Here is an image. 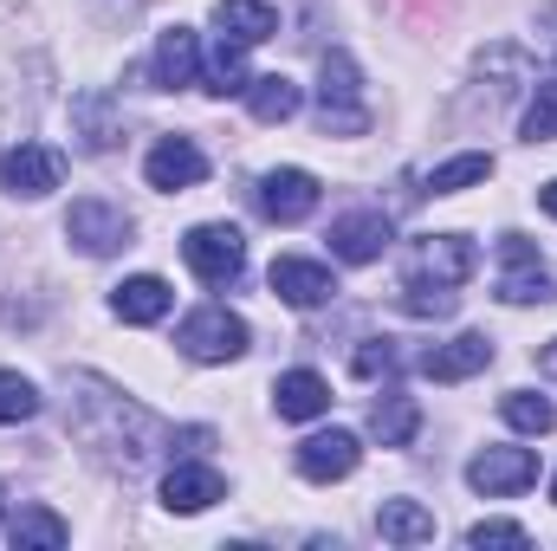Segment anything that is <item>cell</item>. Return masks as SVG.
<instances>
[{"instance_id":"obj_1","label":"cell","mask_w":557,"mask_h":551,"mask_svg":"<svg viewBox=\"0 0 557 551\" xmlns=\"http://www.w3.org/2000/svg\"><path fill=\"white\" fill-rule=\"evenodd\" d=\"M72 390H78V434H85V448L98 454V461H111V467H124V474H137L143 461H149V448L162 441V428L137 409V403H124L111 383H98V377H72Z\"/></svg>"},{"instance_id":"obj_2","label":"cell","mask_w":557,"mask_h":551,"mask_svg":"<svg viewBox=\"0 0 557 551\" xmlns=\"http://www.w3.org/2000/svg\"><path fill=\"white\" fill-rule=\"evenodd\" d=\"M318 124H324V137H363L370 131L363 72L350 52H324V65H318Z\"/></svg>"},{"instance_id":"obj_3","label":"cell","mask_w":557,"mask_h":551,"mask_svg":"<svg viewBox=\"0 0 557 551\" xmlns=\"http://www.w3.org/2000/svg\"><path fill=\"white\" fill-rule=\"evenodd\" d=\"M175 344H182L195 364H234V357H247L253 331H247V318H240V311H227V305H201V311H188V318H182Z\"/></svg>"},{"instance_id":"obj_4","label":"cell","mask_w":557,"mask_h":551,"mask_svg":"<svg viewBox=\"0 0 557 551\" xmlns=\"http://www.w3.org/2000/svg\"><path fill=\"white\" fill-rule=\"evenodd\" d=\"M182 260H188V273L201 285H234L247 273V234L227 228V221H201V228H188Z\"/></svg>"},{"instance_id":"obj_5","label":"cell","mask_w":557,"mask_h":551,"mask_svg":"<svg viewBox=\"0 0 557 551\" xmlns=\"http://www.w3.org/2000/svg\"><path fill=\"white\" fill-rule=\"evenodd\" d=\"M131 215L117 208V201H98V195H85V201H72V215H65V241L78 247V254H91V260H104V254H117V247H131Z\"/></svg>"},{"instance_id":"obj_6","label":"cell","mask_w":557,"mask_h":551,"mask_svg":"<svg viewBox=\"0 0 557 551\" xmlns=\"http://www.w3.org/2000/svg\"><path fill=\"white\" fill-rule=\"evenodd\" d=\"M499 260H506V273H499L506 305H552L557 298V273L539 260V247L525 234H499Z\"/></svg>"},{"instance_id":"obj_7","label":"cell","mask_w":557,"mask_h":551,"mask_svg":"<svg viewBox=\"0 0 557 551\" xmlns=\"http://www.w3.org/2000/svg\"><path fill=\"white\" fill-rule=\"evenodd\" d=\"M59 182H65V156H59L52 143H20V149L0 156V188L20 195V201H39V195H52Z\"/></svg>"},{"instance_id":"obj_8","label":"cell","mask_w":557,"mask_h":551,"mask_svg":"<svg viewBox=\"0 0 557 551\" xmlns=\"http://www.w3.org/2000/svg\"><path fill=\"white\" fill-rule=\"evenodd\" d=\"M539 480V454L532 448H480L467 461V487L486 493V500H506V493H525Z\"/></svg>"},{"instance_id":"obj_9","label":"cell","mask_w":557,"mask_h":551,"mask_svg":"<svg viewBox=\"0 0 557 551\" xmlns=\"http://www.w3.org/2000/svg\"><path fill=\"white\" fill-rule=\"evenodd\" d=\"M318 175L311 169H267L260 175V188H253V201H260V215L273 221V228H298L311 208H318Z\"/></svg>"},{"instance_id":"obj_10","label":"cell","mask_w":557,"mask_h":551,"mask_svg":"<svg viewBox=\"0 0 557 551\" xmlns=\"http://www.w3.org/2000/svg\"><path fill=\"white\" fill-rule=\"evenodd\" d=\"M389 234H396V228H389L383 208H357V215H337L324 241H331V254H337L344 267H370V260L389 254Z\"/></svg>"},{"instance_id":"obj_11","label":"cell","mask_w":557,"mask_h":551,"mask_svg":"<svg viewBox=\"0 0 557 551\" xmlns=\"http://www.w3.org/2000/svg\"><path fill=\"white\" fill-rule=\"evenodd\" d=\"M267 285H273L292 311H318V305H331V298H337L331 267H324V260H298V254H278L273 273H267Z\"/></svg>"},{"instance_id":"obj_12","label":"cell","mask_w":557,"mask_h":551,"mask_svg":"<svg viewBox=\"0 0 557 551\" xmlns=\"http://www.w3.org/2000/svg\"><path fill=\"white\" fill-rule=\"evenodd\" d=\"M357 461H363V441H357L350 428H324V434L298 441V474H305V480H318V487L350 480V474H357Z\"/></svg>"},{"instance_id":"obj_13","label":"cell","mask_w":557,"mask_h":551,"mask_svg":"<svg viewBox=\"0 0 557 551\" xmlns=\"http://www.w3.org/2000/svg\"><path fill=\"white\" fill-rule=\"evenodd\" d=\"M143 175H149V188H162V195H182V188L208 182V156H201V143H195V137H162L156 149H149Z\"/></svg>"},{"instance_id":"obj_14","label":"cell","mask_w":557,"mask_h":551,"mask_svg":"<svg viewBox=\"0 0 557 551\" xmlns=\"http://www.w3.org/2000/svg\"><path fill=\"white\" fill-rule=\"evenodd\" d=\"M486 364H493V338H486V331H460V338L421 351V377H428V383H467V377H480Z\"/></svg>"},{"instance_id":"obj_15","label":"cell","mask_w":557,"mask_h":551,"mask_svg":"<svg viewBox=\"0 0 557 551\" xmlns=\"http://www.w3.org/2000/svg\"><path fill=\"white\" fill-rule=\"evenodd\" d=\"M473 273H480V247L467 234H428V241H416V279L467 285Z\"/></svg>"},{"instance_id":"obj_16","label":"cell","mask_w":557,"mask_h":551,"mask_svg":"<svg viewBox=\"0 0 557 551\" xmlns=\"http://www.w3.org/2000/svg\"><path fill=\"white\" fill-rule=\"evenodd\" d=\"M149 78H156V91H188V85H201V39H195L188 26H169V33L156 39Z\"/></svg>"},{"instance_id":"obj_17","label":"cell","mask_w":557,"mask_h":551,"mask_svg":"<svg viewBox=\"0 0 557 551\" xmlns=\"http://www.w3.org/2000/svg\"><path fill=\"white\" fill-rule=\"evenodd\" d=\"M214 500H227V480H221L214 467L175 461V467L162 474V506H169V513H208Z\"/></svg>"},{"instance_id":"obj_18","label":"cell","mask_w":557,"mask_h":551,"mask_svg":"<svg viewBox=\"0 0 557 551\" xmlns=\"http://www.w3.org/2000/svg\"><path fill=\"white\" fill-rule=\"evenodd\" d=\"M72 131L85 137V149H117V137H124V111H117V98L111 91H78L72 98Z\"/></svg>"},{"instance_id":"obj_19","label":"cell","mask_w":557,"mask_h":551,"mask_svg":"<svg viewBox=\"0 0 557 551\" xmlns=\"http://www.w3.org/2000/svg\"><path fill=\"white\" fill-rule=\"evenodd\" d=\"M169 305H175V292L156 273H137V279H124V285H111V311H117L124 325H162Z\"/></svg>"},{"instance_id":"obj_20","label":"cell","mask_w":557,"mask_h":551,"mask_svg":"<svg viewBox=\"0 0 557 551\" xmlns=\"http://www.w3.org/2000/svg\"><path fill=\"white\" fill-rule=\"evenodd\" d=\"M273 409H278V421H311V415L331 409V383L318 370H285L273 383Z\"/></svg>"},{"instance_id":"obj_21","label":"cell","mask_w":557,"mask_h":551,"mask_svg":"<svg viewBox=\"0 0 557 551\" xmlns=\"http://www.w3.org/2000/svg\"><path fill=\"white\" fill-rule=\"evenodd\" d=\"M214 26H221V39H234V46H260V39L278 33V13L267 0H214Z\"/></svg>"},{"instance_id":"obj_22","label":"cell","mask_w":557,"mask_h":551,"mask_svg":"<svg viewBox=\"0 0 557 551\" xmlns=\"http://www.w3.org/2000/svg\"><path fill=\"white\" fill-rule=\"evenodd\" d=\"M370 434L383 441V448H409L421 434V409H416V396H403L396 383L370 403Z\"/></svg>"},{"instance_id":"obj_23","label":"cell","mask_w":557,"mask_h":551,"mask_svg":"<svg viewBox=\"0 0 557 551\" xmlns=\"http://www.w3.org/2000/svg\"><path fill=\"white\" fill-rule=\"evenodd\" d=\"M376 532H383L389 546H428V539H434V513H428L421 500H383V506H376Z\"/></svg>"},{"instance_id":"obj_24","label":"cell","mask_w":557,"mask_h":551,"mask_svg":"<svg viewBox=\"0 0 557 551\" xmlns=\"http://www.w3.org/2000/svg\"><path fill=\"white\" fill-rule=\"evenodd\" d=\"M7 539H13L20 551H59L65 539H72V526H65L52 506H20L13 526H7Z\"/></svg>"},{"instance_id":"obj_25","label":"cell","mask_w":557,"mask_h":551,"mask_svg":"<svg viewBox=\"0 0 557 551\" xmlns=\"http://www.w3.org/2000/svg\"><path fill=\"white\" fill-rule=\"evenodd\" d=\"M298 85L285 78V72H267V78H253L247 85V111L260 118V124H285V118H298Z\"/></svg>"},{"instance_id":"obj_26","label":"cell","mask_w":557,"mask_h":551,"mask_svg":"<svg viewBox=\"0 0 557 551\" xmlns=\"http://www.w3.org/2000/svg\"><path fill=\"white\" fill-rule=\"evenodd\" d=\"M493 175V156L486 149H467V156H447V162H434L428 169V195H460V188H473V182H486Z\"/></svg>"},{"instance_id":"obj_27","label":"cell","mask_w":557,"mask_h":551,"mask_svg":"<svg viewBox=\"0 0 557 551\" xmlns=\"http://www.w3.org/2000/svg\"><path fill=\"white\" fill-rule=\"evenodd\" d=\"M240 52H247V46H234V39L214 46V59H208V72H201V85H208L214 98H247L253 78H247V59H240Z\"/></svg>"},{"instance_id":"obj_28","label":"cell","mask_w":557,"mask_h":551,"mask_svg":"<svg viewBox=\"0 0 557 551\" xmlns=\"http://www.w3.org/2000/svg\"><path fill=\"white\" fill-rule=\"evenodd\" d=\"M499 415H506L519 434H552L557 428V403L552 396H532V390H512V396L499 403Z\"/></svg>"},{"instance_id":"obj_29","label":"cell","mask_w":557,"mask_h":551,"mask_svg":"<svg viewBox=\"0 0 557 551\" xmlns=\"http://www.w3.org/2000/svg\"><path fill=\"white\" fill-rule=\"evenodd\" d=\"M454 305H460V292L454 285H434V279H403V311H416V318H454Z\"/></svg>"},{"instance_id":"obj_30","label":"cell","mask_w":557,"mask_h":551,"mask_svg":"<svg viewBox=\"0 0 557 551\" xmlns=\"http://www.w3.org/2000/svg\"><path fill=\"white\" fill-rule=\"evenodd\" d=\"M519 137H525V143H557V78H545V85L532 91V105H525V124H519Z\"/></svg>"},{"instance_id":"obj_31","label":"cell","mask_w":557,"mask_h":551,"mask_svg":"<svg viewBox=\"0 0 557 551\" xmlns=\"http://www.w3.org/2000/svg\"><path fill=\"white\" fill-rule=\"evenodd\" d=\"M33 415H39V390H33L20 370H0V428L33 421Z\"/></svg>"},{"instance_id":"obj_32","label":"cell","mask_w":557,"mask_h":551,"mask_svg":"<svg viewBox=\"0 0 557 551\" xmlns=\"http://www.w3.org/2000/svg\"><path fill=\"white\" fill-rule=\"evenodd\" d=\"M396 364H403L396 338H370V344L350 357V370H357V377H396Z\"/></svg>"},{"instance_id":"obj_33","label":"cell","mask_w":557,"mask_h":551,"mask_svg":"<svg viewBox=\"0 0 557 551\" xmlns=\"http://www.w3.org/2000/svg\"><path fill=\"white\" fill-rule=\"evenodd\" d=\"M467 546L486 551V546H532V532L525 526H512V519H480V526H467Z\"/></svg>"},{"instance_id":"obj_34","label":"cell","mask_w":557,"mask_h":551,"mask_svg":"<svg viewBox=\"0 0 557 551\" xmlns=\"http://www.w3.org/2000/svg\"><path fill=\"white\" fill-rule=\"evenodd\" d=\"M539 208H545V215H552V221H557V175H552V182H545V188H539Z\"/></svg>"},{"instance_id":"obj_35","label":"cell","mask_w":557,"mask_h":551,"mask_svg":"<svg viewBox=\"0 0 557 551\" xmlns=\"http://www.w3.org/2000/svg\"><path fill=\"white\" fill-rule=\"evenodd\" d=\"M539 370H545V377H552V383H557V338H552V344H545V351H539Z\"/></svg>"},{"instance_id":"obj_36","label":"cell","mask_w":557,"mask_h":551,"mask_svg":"<svg viewBox=\"0 0 557 551\" xmlns=\"http://www.w3.org/2000/svg\"><path fill=\"white\" fill-rule=\"evenodd\" d=\"M552 500H557V474H552Z\"/></svg>"},{"instance_id":"obj_37","label":"cell","mask_w":557,"mask_h":551,"mask_svg":"<svg viewBox=\"0 0 557 551\" xmlns=\"http://www.w3.org/2000/svg\"><path fill=\"white\" fill-rule=\"evenodd\" d=\"M0 500H7V487H0Z\"/></svg>"}]
</instances>
